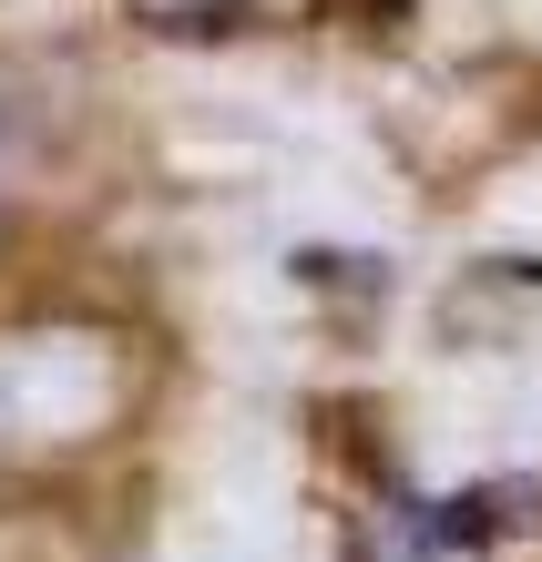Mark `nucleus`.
Returning a JSON list of instances; mask_svg holds the SVG:
<instances>
[{"instance_id":"2","label":"nucleus","mask_w":542,"mask_h":562,"mask_svg":"<svg viewBox=\"0 0 542 562\" xmlns=\"http://www.w3.org/2000/svg\"><path fill=\"white\" fill-rule=\"evenodd\" d=\"M144 11H164V21H206V11H225V0H144Z\"/></svg>"},{"instance_id":"1","label":"nucleus","mask_w":542,"mask_h":562,"mask_svg":"<svg viewBox=\"0 0 542 562\" xmlns=\"http://www.w3.org/2000/svg\"><path fill=\"white\" fill-rule=\"evenodd\" d=\"M11 194H21V134H11V113H0V225H11Z\"/></svg>"}]
</instances>
